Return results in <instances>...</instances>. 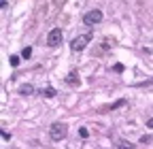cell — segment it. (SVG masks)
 <instances>
[{
    "label": "cell",
    "mask_w": 153,
    "mask_h": 149,
    "mask_svg": "<svg viewBox=\"0 0 153 149\" xmlns=\"http://www.w3.org/2000/svg\"><path fill=\"white\" fill-rule=\"evenodd\" d=\"M66 134H68L66 124H62V121H56V124H51V128H49V136H51V141H62V138H66Z\"/></svg>",
    "instance_id": "cell-1"
},
{
    "label": "cell",
    "mask_w": 153,
    "mask_h": 149,
    "mask_svg": "<svg viewBox=\"0 0 153 149\" xmlns=\"http://www.w3.org/2000/svg\"><path fill=\"white\" fill-rule=\"evenodd\" d=\"M92 41V32H85V34H79V36L73 38V43H70V49L73 51H83L87 47V43Z\"/></svg>",
    "instance_id": "cell-2"
},
{
    "label": "cell",
    "mask_w": 153,
    "mask_h": 149,
    "mask_svg": "<svg viewBox=\"0 0 153 149\" xmlns=\"http://www.w3.org/2000/svg\"><path fill=\"white\" fill-rule=\"evenodd\" d=\"M100 21H102V11H100V9H92V11H87L83 15V24L85 26H96Z\"/></svg>",
    "instance_id": "cell-3"
},
{
    "label": "cell",
    "mask_w": 153,
    "mask_h": 149,
    "mask_svg": "<svg viewBox=\"0 0 153 149\" xmlns=\"http://www.w3.org/2000/svg\"><path fill=\"white\" fill-rule=\"evenodd\" d=\"M62 36H64V34H62V28H53L47 34V45L49 47H58L60 43H62Z\"/></svg>",
    "instance_id": "cell-4"
},
{
    "label": "cell",
    "mask_w": 153,
    "mask_h": 149,
    "mask_svg": "<svg viewBox=\"0 0 153 149\" xmlns=\"http://www.w3.org/2000/svg\"><path fill=\"white\" fill-rule=\"evenodd\" d=\"M123 104H125V100H117V102H113V104H106V107H102V109H100V113H109V111H115V109L123 107Z\"/></svg>",
    "instance_id": "cell-5"
},
{
    "label": "cell",
    "mask_w": 153,
    "mask_h": 149,
    "mask_svg": "<svg viewBox=\"0 0 153 149\" xmlns=\"http://www.w3.org/2000/svg\"><path fill=\"white\" fill-rule=\"evenodd\" d=\"M117 149H136V145H132L130 141H125V138H119V141H117Z\"/></svg>",
    "instance_id": "cell-6"
},
{
    "label": "cell",
    "mask_w": 153,
    "mask_h": 149,
    "mask_svg": "<svg viewBox=\"0 0 153 149\" xmlns=\"http://www.w3.org/2000/svg\"><path fill=\"white\" fill-rule=\"evenodd\" d=\"M32 92H34V87H32L30 83H23V85H19V94H21V96H30Z\"/></svg>",
    "instance_id": "cell-7"
},
{
    "label": "cell",
    "mask_w": 153,
    "mask_h": 149,
    "mask_svg": "<svg viewBox=\"0 0 153 149\" xmlns=\"http://www.w3.org/2000/svg\"><path fill=\"white\" fill-rule=\"evenodd\" d=\"M66 83L68 85H79V75H77V71H73V73L66 77Z\"/></svg>",
    "instance_id": "cell-8"
},
{
    "label": "cell",
    "mask_w": 153,
    "mask_h": 149,
    "mask_svg": "<svg viewBox=\"0 0 153 149\" xmlns=\"http://www.w3.org/2000/svg\"><path fill=\"white\" fill-rule=\"evenodd\" d=\"M58 92L56 90H53V87L49 85V87H43V96H45V98H53V96H56Z\"/></svg>",
    "instance_id": "cell-9"
},
{
    "label": "cell",
    "mask_w": 153,
    "mask_h": 149,
    "mask_svg": "<svg viewBox=\"0 0 153 149\" xmlns=\"http://www.w3.org/2000/svg\"><path fill=\"white\" fill-rule=\"evenodd\" d=\"M19 62H21V58H19V56H9V64H11L13 68H15V66H19Z\"/></svg>",
    "instance_id": "cell-10"
},
{
    "label": "cell",
    "mask_w": 153,
    "mask_h": 149,
    "mask_svg": "<svg viewBox=\"0 0 153 149\" xmlns=\"http://www.w3.org/2000/svg\"><path fill=\"white\" fill-rule=\"evenodd\" d=\"M30 56H32V47H26V49L21 51V58H26V60H28Z\"/></svg>",
    "instance_id": "cell-11"
},
{
    "label": "cell",
    "mask_w": 153,
    "mask_h": 149,
    "mask_svg": "<svg viewBox=\"0 0 153 149\" xmlns=\"http://www.w3.org/2000/svg\"><path fill=\"white\" fill-rule=\"evenodd\" d=\"M79 134H81V138H87V136H89L87 128H79Z\"/></svg>",
    "instance_id": "cell-12"
},
{
    "label": "cell",
    "mask_w": 153,
    "mask_h": 149,
    "mask_svg": "<svg viewBox=\"0 0 153 149\" xmlns=\"http://www.w3.org/2000/svg\"><path fill=\"white\" fill-rule=\"evenodd\" d=\"M115 73H123V64H115Z\"/></svg>",
    "instance_id": "cell-13"
},
{
    "label": "cell",
    "mask_w": 153,
    "mask_h": 149,
    "mask_svg": "<svg viewBox=\"0 0 153 149\" xmlns=\"http://www.w3.org/2000/svg\"><path fill=\"white\" fill-rule=\"evenodd\" d=\"M149 141H151V136H147V134H145V136H140V143H149Z\"/></svg>",
    "instance_id": "cell-14"
},
{
    "label": "cell",
    "mask_w": 153,
    "mask_h": 149,
    "mask_svg": "<svg viewBox=\"0 0 153 149\" xmlns=\"http://www.w3.org/2000/svg\"><path fill=\"white\" fill-rule=\"evenodd\" d=\"M147 128H153V117H151V119H147Z\"/></svg>",
    "instance_id": "cell-15"
}]
</instances>
